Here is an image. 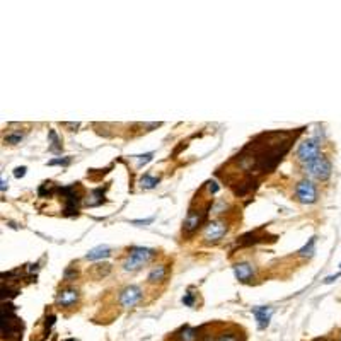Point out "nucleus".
Wrapping results in <instances>:
<instances>
[{
    "label": "nucleus",
    "instance_id": "9d476101",
    "mask_svg": "<svg viewBox=\"0 0 341 341\" xmlns=\"http://www.w3.org/2000/svg\"><path fill=\"white\" fill-rule=\"evenodd\" d=\"M201 218H203V213H200V212L196 213V212H193V210H191V212L188 213L186 220H184V230H186V232H193V230L200 225Z\"/></svg>",
    "mask_w": 341,
    "mask_h": 341
},
{
    "label": "nucleus",
    "instance_id": "7ed1b4c3",
    "mask_svg": "<svg viewBox=\"0 0 341 341\" xmlns=\"http://www.w3.org/2000/svg\"><path fill=\"white\" fill-rule=\"evenodd\" d=\"M321 155H319V144L317 140H314V138H307V140L302 142L300 145H298L297 149V159L300 161L302 164H310L314 162L315 159H319Z\"/></svg>",
    "mask_w": 341,
    "mask_h": 341
},
{
    "label": "nucleus",
    "instance_id": "dca6fc26",
    "mask_svg": "<svg viewBox=\"0 0 341 341\" xmlns=\"http://www.w3.org/2000/svg\"><path fill=\"white\" fill-rule=\"evenodd\" d=\"M314 244H315V237L310 239L309 244H305V246L298 251V254H300V256H312L314 254Z\"/></svg>",
    "mask_w": 341,
    "mask_h": 341
},
{
    "label": "nucleus",
    "instance_id": "a878e982",
    "mask_svg": "<svg viewBox=\"0 0 341 341\" xmlns=\"http://www.w3.org/2000/svg\"><path fill=\"white\" fill-rule=\"evenodd\" d=\"M6 188H7V183L6 179H2V191H6Z\"/></svg>",
    "mask_w": 341,
    "mask_h": 341
},
{
    "label": "nucleus",
    "instance_id": "bb28decb",
    "mask_svg": "<svg viewBox=\"0 0 341 341\" xmlns=\"http://www.w3.org/2000/svg\"><path fill=\"white\" fill-rule=\"evenodd\" d=\"M205 341H215V339H213V338H212V336H210V334H208V336H207V338H205Z\"/></svg>",
    "mask_w": 341,
    "mask_h": 341
},
{
    "label": "nucleus",
    "instance_id": "b1692460",
    "mask_svg": "<svg viewBox=\"0 0 341 341\" xmlns=\"http://www.w3.org/2000/svg\"><path fill=\"white\" fill-rule=\"evenodd\" d=\"M210 191H212V193H217V191H218L217 183H210Z\"/></svg>",
    "mask_w": 341,
    "mask_h": 341
},
{
    "label": "nucleus",
    "instance_id": "f8f14e48",
    "mask_svg": "<svg viewBox=\"0 0 341 341\" xmlns=\"http://www.w3.org/2000/svg\"><path fill=\"white\" fill-rule=\"evenodd\" d=\"M166 273H167V268L164 266V264H159V266H155L150 269L149 273V281L150 283H157V281H162L166 278Z\"/></svg>",
    "mask_w": 341,
    "mask_h": 341
},
{
    "label": "nucleus",
    "instance_id": "423d86ee",
    "mask_svg": "<svg viewBox=\"0 0 341 341\" xmlns=\"http://www.w3.org/2000/svg\"><path fill=\"white\" fill-rule=\"evenodd\" d=\"M227 232V224L222 220H212L203 232V239L207 242H218Z\"/></svg>",
    "mask_w": 341,
    "mask_h": 341
},
{
    "label": "nucleus",
    "instance_id": "39448f33",
    "mask_svg": "<svg viewBox=\"0 0 341 341\" xmlns=\"http://www.w3.org/2000/svg\"><path fill=\"white\" fill-rule=\"evenodd\" d=\"M142 295H144V292H142L140 287H137V285H130V287H126L123 292H121L120 295V304L121 307H125V309H132L140 302Z\"/></svg>",
    "mask_w": 341,
    "mask_h": 341
},
{
    "label": "nucleus",
    "instance_id": "4be33fe9",
    "mask_svg": "<svg viewBox=\"0 0 341 341\" xmlns=\"http://www.w3.org/2000/svg\"><path fill=\"white\" fill-rule=\"evenodd\" d=\"M26 167H16V171H14V176H16V178H24V176H26Z\"/></svg>",
    "mask_w": 341,
    "mask_h": 341
},
{
    "label": "nucleus",
    "instance_id": "6e6552de",
    "mask_svg": "<svg viewBox=\"0 0 341 341\" xmlns=\"http://www.w3.org/2000/svg\"><path fill=\"white\" fill-rule=\"evenodd\" d=\"M252 314H254L256 321H258L259 329H264V327L269 324V319H271V315H273V309L271 307H264V305L252 307Z\"/></svg>",
    "mask_w": 341,
    "mask_h": 341
},
{
    "label": "nucleus",
    "instance_id": "c85d7f7f",
    "mask_svg": "<svg viewBox=\"0 0 341 341\" xmlns=\"http://www.w3.org/2000/svg\"><path fill=\"white\" fill-rule=\"evenodd\" d=\"M339 266H341V264H339Z\"/></svg>",
    "mask_w": 341,
    "mask_h": 341
},
{
    "label": "nucleus",
    "instance_id": "f257e3e1",
    "mask_svg": "<svg viewBox=\"0 0 341 341\" xmlns=\"http://www.w3.org/2000/svg\"><path fill=\"white\" fill-rule=\"evenodd\" d=\"M154 254L155 251L149 249V247H133V249L130 251L128 258H126V261L123 263L125 271H137V269H140Z\"/></svg>",
    "mask_w": 341,
    "mask_h": 341
},
{
    "label": "nucleus",
    "instance_id": "5701e85b",
    "mask_svg": "<svg viewBox=\"0 0 341 341\" xmlns=\"http://www.w3.org/2000/svg\"><path fill=\"white\" fill-rule=\"evenodd\" d=\"M75 276H77V271H74L72 268H69L65 271V280H70V278H75Z\"/></svg>",
    "mask_w": 341,
    "mask_h": 341
},
{
    "label": "nucleus",
    "instance_id": "f3484780",
    "mask_svg": "<svg viewBox=\"0 0 341 341\" xmlns=\"http://www.w3.org/2000/svg\"><path fill=\"white\" fill-rule=\"evenodd\" d=\"M72 159L70 157H62V159H53V161L48 162V166H69Z\"/></svg>",
    "mask_w": 341,
    "mask_h": 341
},
{
    "label": "nucleus",
    "instance_id": "ddd939ff",
    "mask_svg": "<svg viewBox=\"0 0 341 341\" xmlns=\"http://www.w3.org/2000/svg\"><path fill=\"white\" fill-rule=\"evenodd\" d=\"M198 329H193V327H184L183 331H181V334H179V338L181 341H195L198 338Z\"/></svg>",
    "mask_w": 341,
    "mask_h": 341
},
{
    "label": "nucleus",
    "instance_id": "9b49d317",
    "mask_svg": "<svg viewBox=\"0 0 341 341\" xmlns=\"http://www.w3.org/2000/svg\"><path fill=\"white\" fill-rule=\"evenodd\" d=\"M109 256H111V249H109L108 246H98V247H94V249H91L89 252H87L86 258L91 259V261H96V259L109 258Z\"/></svg>",
    "mask_w": 341,
    "mask_h": 341
},
{
    "label": "nucleus",
    "instance_id": "6ab92c4d",
    "mask_svg": "<svg viewBox=\"0 0 341 341\" xmlns=\"http://www.w3.org/2000/svg\"><path fill=\"white\" fill-rule=\"evenodd\" d=\"M152 157H154V154H152V152L140 155V157H138V167H142V166H144V164L150 162V161H152Z\"/></svg>",
    "mask_w": 341,
    "mask_h": 341
},
{
    "label": "nucleus",
    "instance_id": "a211bd4d",
    "mask_svg": "<svg viewBox=\"0 0 341 341\" xmlns=\"http://www.w3.org/2000/svg\"><path fill=\"white\" fill-rule=\"evenodd\" d=\"M217 341H239V338H237V334H234V332H222Z\"/></svg>",
    "mask_w": 341,
    "mask_h": 341
},
{
    "label": "nucleus",
    "instance_id": "f03ea898",
    "mask_svg": "<svg viewBox=\"0 0 341 341\" xmlns=\"http://www.w3.org/2000/svg\"><path fill=\"white\" fill-rule=\"evenodd\" d=\"M305 172L309 176H312L314 179H317V181H326V179H329V176L332 172V166H331L329 159L321 155V157L315 159L314 162L307 164Z\"/></svg>",
    "mask_w": 341,
    "mask_h": 341
},
{
    "label": "nucleus",
    "instance_id": "2eb2a0df",
    "mask_svg": "<svg viewBox=\"0 0 341 341\" xmlns=\"http://www.w3.org/2000/svg\"><path fill=\"white\" fill-rule=\"evenodd\" d=\"M50 140H52L50 150H52V152H60V150H62L60 140H58V137H57V133H55V130H50Z\"/></svg>",
    "mask_w": 341,
    "mask_h": 341
},
{
    "label": "nucleus",
    "instance_id": "20e7f679",
    "mask_svg": "<svg viewBox=\"0 0 341 341\" xmlns=\"http://www.w3.org/2000/svg\"><path fill=\"white\" fill-rule=\"evenodd\" d=\"M295 195L297 200L304 205H312L317 201V188L310 179H304L297 184L295 188Z\"/></svg>",
    "mask_w": 341,
    "mask_h": 341
},
{
    "label": "nucleus",
    "instance_id": "cd10ccee",
    "mask_svg": "<svg viewBox=\"0 0 341 341\" xmlns=\"http://www.w3.org/2000/svg\"><path fill=\"white\" fill-rule=\"evenodd\" d=\"M65 341H77V339H74V338H69V339H65Z\"/></svg>",
    "mask_w": 341,
    "mask_h": 341
},
{
    "label": "nucleus",
    "instance_id": "4468645a",
    "mask_svg": "<svg viewBox=\"0 0 341 341\" xmlns=\"http://www.w3.org/2000/svg\"><path fill=\"white\" fill-rule=\"evenodd\" d=\"M155 184H159V179L157 178H154V176H149V174H145L144 178L140 179V186L142 188H145V189H152Z\"/></svg>",
    "mask_w": 341,
    "mask_h": 341
},
{
    "label": "nucleus",
    "instance_id": "412c9836",
    "mask_svg": "<svg viewBox=\"0 0 341 341\" xmlns=\"http://www.w3.org/2000/svg\"><path fill=\"white\" fill-rule=\"evenodd\" d=\"M183 304L184 305H189V307L195 304V297H193V293H186V295L183 297Z\"/></svg>",
    "mask_w": 341,
    "mask_h": 341
},
{
    "label": "nucleus",
    "instance_id": "1a4fd4ad",
    "mask_svg": "<svg viewBox=\"0 0 341 341\" xmlns=\"http://www.w3.org/2000/svg\"><path fill=\"white\" fill-rule=\"evenodd\" d=\"M234 273L239 281H249L254 276V268L249 263H237L234 264Z\"/></svg>",
    "mask_w": 341,
    "mask_h": 341
},
{
    "label": "nucleus",
    "instance_id": "aec40b11",
    "mask_svg": "<svg viewBox=\"0 0 341 341\" xmlns=\"http://www.w3.org/2000/svg\"><path fill=\"white\" fill-rule=\"evenodd\" d=\"M21 138H23V133H12V135H7L6 140L9 142V144H18Z\"/></svg>",
    "mask_w": 341,
    "mask_h": 341
},
{
    "label": "nucleus",
    "instance_id": "393cba45",
    "mask_svg": "<svg viewBox=\"0 0 341 341\" xmlns=\"http://www.w3.org/2000/svg\"><path fill=\"white\" fill-rule=\"evenodd\" d=\"M339 275H334V276H327L326 280H324V283H331V281H334L336 278H338Z\"/></svg>",
    "mask_w": 341,
    "mask_h": 341
},
{
    "label": "nucleus",
    "instance_id": "c756f323",
    "mask_svg": "<svg viewBox=\"0 0 341 341\" xmlns=\"http://www.w3.org/2000/svg\"><path fill=\"white\" fill-rule=\"evenodd\" d=\"M339 341H341V339H339Z\"/></svg>",
    "mask_w": 341,
    "mask_h": 341
},
{
    "label": "nucleus",
    "instance_id": "0eeeda50",
    "mask_svg": "<svg viewBox=\"0 0 341 341\" xmlns=\"http://www.w3.org/2000/svg\"><path fill=\"white\" fill-rule=\"evenodd\" d=\"M77 300H79V292L75 288L62 290V292L57 295V298H55V302H57L60 307H70V305H74Z\"/></svg>",
    "mask_w": 341,
    "mask_h": 341
}]
</instances>
